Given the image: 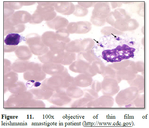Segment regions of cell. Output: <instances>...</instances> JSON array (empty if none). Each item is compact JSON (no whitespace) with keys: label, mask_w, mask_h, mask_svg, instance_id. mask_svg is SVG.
<instances>
[{"label":"cell","mask_w":149,"mask_h":128,"mask_svg":"<svg viewBox=\"0 0 149 128\" xmlns=\"http://www.w3.org/2000/svg\"><path fill=\"white\" fill-rule=\"evenodd\" d=\"M134 48L126 44L118 45L113 50H105L102 52V58L105 61L112 63L122 61L134 56Z\"/></svg>","instance_id":"obj_1"},{"label":"cell","mask_w":149,"mask_h":128,"mask_svg":"<svg viewBox=\"0 0 149 128\" xmlns=\"http://www.w3.org/2000/svg\"><path fill=\"white\" fill-rule=\"evenodd\" d=\"M26 41L31 52L36 55L42 56L49 50L42 42L41 37L37 34H32L28 35Z\"/></svg>","instance_id":"obj_2"},{"label":"cell","mask_w":149,"mask_h":128,"mask_svg":"<svg viewBox=\"0 0 149 128\" xmlns=\"http://www.w3.org/2000/svg\"><path fill=\"white\" fill-rule=\"evenodd\" d=\"M38 6L36 10L43 18L48 22L56 17V14L54 11V2H38Z\"/></svg>","instance_id":"obj_3"},{"label":"cell","mask_w":149,"mask_h":128,"mask_svg":"<svg viewBox=\"0 0 149 128\" xmlns=\"http://www.w3.org/2000/svg\"><path fill=\"white\" fill-rule=\"evenodd\" d=\"M70 69L74 72L87 74L91 76L97 74L93 70L91 64L78 60L71 64Z\"/></svg>","instance_id":"obj_4"},{"label":"cell","mask_w":149,"mask_h":128,"mask_svg":"<svg viewBox=\"0 0 149 128\" xmlns=\"http://www.w3.org/2000/svg\"><path fill=\"white\" fill-rule=\"evenodd\" d=\"M31 16L29 13L21 11L17 12L5 21V23L15 25L31 22Z\"/></svg>","instance_id":"obj_5"},{"label":"cell","mask_w":149,"mask_h":128,"mask_svg":"<svg viewBox=\"0 0 149 128\" xmlns=\"http://www.w3.org/2000/svg\"><path fill=\"white\" fill-rule=\"evenodd\" d=\"M139 24L135 19H130L128 20L116 21L114 22L112 27L123 32L135 30L139 27Z\"/></svg>","instance_id":"obj_6"},{"label":"cell","mask_w":149,"mask_h":128,"mask_svg":"<svg viewBox=\"0 0 149 128\" xmlns=\"http://www.w3.org/2000/svg\"><path fill=\"white\" fill-rule=\"evenodd\" d=\"M65 52H58L49 50L48 52L39 57L40 60L44 63H54L61 64L65 55Z\"/></svg>","instance_id":"obj_7"},{"label":"cell","mask_w":149,"mask_h":128,"mask_svg":"<svg viewBox=\"0 0 149 128\" xmlns=\"http://www.w3.org/2000/svg\"><path fill=\"white\" fill-rule=\"evenodd\" d=\"M111 11L110 4L108 2H97L93 10L92 16L101 19H106Z\"/></svg>","instance_id":"obj_8"},{"label":"cell","mask_w":149,"mask_h":128,"mask_svg":"<svg viewBox=\"0 0 149 128\" xmlns=\"http://www.w3.org/2000/svg\"><path fill=\"white\" fill-rule=\"evenodd\" d=\"M131 17L126 11L123 8H118L113 12H110L106 19V22L112 26L115 21L122 20H128Z\"/></svg>","instance_id":"obj_9"},{"label":"cell","mask_w":149,"mask_h":128,"mask_svg":"<svg viewBox=\"0 0 149 128\" xmlns=\"http://www.w3.org/2000/svg\"><path fill=\"white\" fill-rule=\"evenodd\" d=\"M54 6L56 12L65 15L73 14L75 10V6L71 2H54Z\"/></svg>","instance_id":"obj_10"},{"label":"cell","mask_w":149,"mask_h":128,"mask_svg":"<svg viewBox=\"0 0 149 128\" xmlns=\"http://www.w3.org/2000/svg\"><path fill=\"white\" fill-rule=\"evenodd\" d=\"M42 69L45 73L53 75L60 74L64 71V67L61 64L54 63H44L42 65Z\"/></svg>","instance_id":"obj_11"},{"label":"cell","mask_w":149,"mask_h":128,"mask_svg":"<svg viewBox=\"0 0 149 128\" xmlns=\"http://www.w3.org/2000/svg\"><path fill=\"white\" fill-rule=\"evenodd\" d=\"M46 23L50 28L57 30L65 28L69 23L67 19L61 16H57L52 20L47 22Z\"/></svg>","instance_id":"obj_12"},{"label":"cell","mask_w":149,"mask_h":128,"mask_svg":"<svg viewBox=\"0 0 149 128\" xmlns=\"http://www.w3.org/2000/svg\"><path fill=\"white\" fill-rule=\"evenodd\" d=\"M41 38L42 42L49 48L56 45L60 42L57 39L56 34L54 32H46L42 34Z\"/></svg>","instance_id":"obj_13"},{"label":"cell","mask_w":149,"mask_h":128,"mask_svg":"<svg viewBox=\"0 0 149 128\" xmlns=\"http://www.w3.org/2000/svg\"><path fill=\"white\" fill-rule=\"evenodd\" d=\"M95 55L94 51L91 50L86 52H81L78 55V60L82 61L91 64L93 61L99 59Z\"/></svg>","instance_id":"obj_14"},{"label":"cell","mask_w":149,"mask_h":128,"mask_svg":"<svg viewBox=\"0 0 149 128\" xmlns=\"http://www.w3.org/2000/svg\"><path fill=\"white\" fill-rule=\"evenodd\" d=\"M92 76L86 74H81L74 78V84L81 87H88L92 83Z\"/></svg>","instance_id":"obj_15"},{"label":"cell","mask_w":149,"mask_h":128,"mask_svg":"<svg viewBox=\"0 0 149 128\" xmlns=\"http://www.w3.org/2000/svg\"><path fill=\"white\" fill-rule=\"evenodd\" d=\"M76 23L77 26L76 34H86L89 32L92 29V24L88 21H79Z\"/></svg>","instance_id":"obj_16"},{"label":"cell","mask_w":149,"mask_h":128,"mask_svg":"<svg viewBox=\"0 0 149 128\" xmlns=\"http://www.w3.org/2000/svg\"><path fill=\"white\" fill-rule=\"evenodd\" d=\"M21 36L18 34H8L4 40L6 45L8 46H16L18 45L21 40Z\"/></svg>","instance_id":"obj_17"},{"label":"cell","mask_w":149,"mask_h":128,"mask_svg":"<svg viewBox=\"0 0 149 128\" xmlns=\"http://www.w3.org/2000/svg\"><path fill=\"white\" fill-rule=\"evenodd\" d=\"M81 40H76L66 44L65 50L72 53L81 52L80 42Z\"/></svg>","instance_id":"obj_18"},{"label":"cell","mask_w":149,"mask_h":128,"mask_svg":"<svg viewBox=\"0 0 149 128\" xmlns=\"http://www.w3.org/2000/svg\"><path fill=\"white\" fill-rule=\"evenodd\" d=\"M55 34L59 41L67 44L71 41L69 38L70 34L67 29L63 28L57 30Z\"/></svg>","instance_id":"obj_19"},{"label":"cell","mask_w":149,"mask_h":128,"mask_svg":"<svg viewBox=\"0 0 149 128\" xmlns=\"http://www.w3.org/2000/svg\"><path fill=\"white\" fill-rule=\"evenodd\" d=\"M95 44L94 40L91 38H86L81 40L80 47L81 52H86L91 50Z\"/></svg>","instance_id":"obj_20"},{"label":"cell","mask_w":149,"mask_h":128,"mask_svg":"<svg viewBox=\"0 0 149 128\" xmlns=\"http://www.w3.org/2000/svg\"><path fill=\"white\" fill-rule=\"evenodd\" d=\"M101 33L104 35H120L123 34V32L119 31L112 27H104L101 31Z\"/></svg>","instance_id":"obj_21"},{"label":"cell","mask_w":149,"mask_h":128,"mask_svg":"<svg viewBox=\"0 0 149 128\" xmlns=\"http://www.w3.org/2000/svg\"><path fill=\"white\" fill-rule=\"evenodd\" d=\"M105 78H119L117 75L116 70L111 65L105 67L103 73L102 74Z\"/></svg>","instance_id":"obj_22"},{"label":"cell","mask_w":149,"mask_h":128,"mask_svg":"<svg viewBox=\"0 0 149 128\" xmlns=\"http://www.w3.org/2000/svg\"><path fill=\"white\" fill-rule=\"evenodd\" d=\"M75 59V53L66 52H65L63 60L61 64L64 65H71Z\"/></svg>","instance_id":"obj_23"},{"label":"cell","mask_w":149,"mask_h":128,"mask_svg":"<svg viewBox=\"0 0 149 128\" xmlns=\"http://www.w3.org/2000/svg\"><path fill=\"white\" fill-rule=\"evenodd\" d=\"M91 65L96 73L102 74L103 73L105 67L100 59L93 61Z\"/></svg>","instance_id":"obj_24"},{"label":"cell","mask_w":149,"mask_h":128,"mask_svg":"<svg viewBox=\"0 0 149 128\" xmlns=\"http://www.w3.org/2000/svg\"><path fill=\"white\" fill-rule=\"evenodd\" d=\"M88 10L87 8L82 7L79 5L75 6V10L73 14L77 17H84L88 14Z\"/></svg>","instance_id":"obj_25"},{"label":"cell","mask_w":149,"mask_h":128,"mask_svg":"<svg viewBox=\"0 0 149 128\" xmlns=\"http://www.w3.org/2000/svg\"><path fill=\"white\" fill-rule=\"evenodd\" d=\"M91 23L95 26L101 27L106 24V19H101L91 16Z\"/></svg>","instance_id":"obj_26"},{"label":"cell","mask_w":149,"mask_h":128,"mask_svg":"<svg viewBox=\"0 0 149 128\" xmlns=\"http://www.w3.org/2000/svg\"><path fill=\"white\" fill-rule=\"evenodd\" d=\"M96 3L97 2H79L78 3V5L88 9V8H89L94 7Z\"/></svg>","instance_id":"obj_27"},{"label":"cell","mask_w":149,"mask_h":128,"mask_svg":"<svg viewBox=\"0 0 149 128\" xmlns=\"http://www.w3.org/2000/svg\"><path fill=\"white\" fill-rule=\"evenodd\" d=\"M7 3L10 7L14 9H19L22 6L21 2H9Z\"/></svg>","instance_id":"obj_28"},{"label":"cell","mask_w":149,"mask_h":128,"mask_svg":"<svg viewBox=\"0 0 149 128\" xmlns=\"http://www.w3.org/2000/svg\"><path fill=\"white\" fill-rule=\"evenodd\" d=\"M136 69L138 72L143 71L144 70V65L143 63L142 62H138L136 63Z\"/></svg>","instance_id":"obj_29"},{"label":"cell","mask_w":149,"mask_h":128,"mask_svg":"<svg viewBox=\"0 0 149 128\" xmlns=\"http://www.w3.org/2000/svg\"><path fill=\"white\" fill-rule=\"evenodd\" d=\"M93 89L96 91V92L100 91L102 88V85L98 82H95L93 83Z\"/></svg>","instance_id":"obj_30"},{"label":"cell","mask_w":149,"mask_h":128,"mask_svg":"<svg viewBox=\"0 0 149 128\" xmlns=\"http://www.w3.org/2000/svg\"><path fill=\"white\" fill-rule=\"evenodd\" d=\"M123 3L122 2H111L112 7L113 8H117L120 7Z\"/></svg>","instance_id":"obj_31"},{"label":"cell","mask_w":149,"mask_h":128,"mask_svg":"<svg viewBox=\"0 0 149 128\" xmlns=\"http://www.w3.org/2000/svg\"><path fill=\"white\" fill-rule=\"evenodd\" d=\"M35 81V80H30L26 84V86L29 88H31L33 86H34V84Z\"/></svg>","instance_id":"obj_32"},{"label":"cell","mask_w":149,"mask_h":128,"mask_svg":"<svg viewBox=\"0 0 149 128\" xmlns=\"http://www.w3.org/2000/svg\"><path fill=\"white\" fill-rule=\"evenodd\" d=\"M41 83H40L39 82H35V84H34V87H39L41 86Z\"/></svg>","instance_id":"obj_33"},{"label":"cell","mask_w":149,"mask_h":128,"mask_svg":"<svg viewBox=\"0 0 149 128\" xmlns=\"http://www.w3.org/2000/svg\"><path fill=\"white\" fill-rule=\"evenodd\" d=\"M144 38H143L142 39V44L143 45H144Z\"/></svg>","instance_id":"obj_34"}]
</instances>
